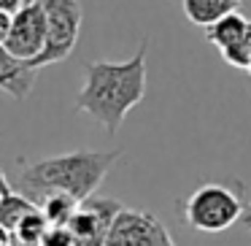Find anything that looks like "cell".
I'll return each mask as SVG.
<instances>
[{
    "label": "cell",
    "mask_w": 251,
    "mask_h": 246,
    "mask_svg": "<svg viewBox=\"0 0 251 246\" xmlns=\"http://www.w3.org/2000/svg\"><path fill=\"white\" fill-rule=\"evenodd\" d=\"M146 55L149 38L125 62L95 60L84 65V87L76 109L87 111L108 136H116L122 122L146 95Z\"/></svg>",
    "instance_id": "6da1fadb"
},
{
    "label": "cell",
    "mask_w": 251,
    "mask_h": 246,
    "mask_svg": "<svg viewBox=\"0 0 251 246\" xmlns=\"http://www.w3.org/2000/svg\"><path fill=\"white\" fill-rule=\"evenodd\" d=\"M119 157V149H111V152H68L22 163L14 190L30 197L35 206L51 192H65L78 203H84L103 184V179Z\"/></svg>",
    "instance_id": "7a4b0ae2"
},
{
    "label": "cell",
    "mask_w": 251,
    "mask_h": 246,
    "mask_svg": "<svg viewBox=\"0 0 251 246\" xmlns=\"http://www.w3.org/2000/svg\"><path fill=\"white\" fill-rule=\"evenodd\" d=\"M246 203L227 184H202L186 197L184 222L200 233H222L240 219Z\"/></svg>",
    "instance_id": "3957f363"
},
{
    "label": "cell",
    "mask_w": 251,
    "mask_h": 246,
    "mask_svg": "<svg viewBox=\"0 0 251 246\" xmlns=\"http://www.w3.org/2000/svg\"><path fill=\"white\" fill-rule=\"evenodd\" d=\"M46 11V44L35 60H30V68H46L62 62L76 49L78 30H81V6L78 0H41Z\"/></svg>",
    "instance_id": "277c9868"
},
{
    "label": "cell",
    "mask_w": 251,
    "mask_h": 246,
    "mask_svg": "<svg viewBox=\"0 0 251 246\" xmlns=\"http://www.w3.org/2000/svg\"><path fill=\"white\" fill-rule=\"evenodd\" d=\"M105 246H176L168 227L151 211L122 208L108 230Z\"/></svg>",
    "instance_id": "5b68a950"
},
{
    "label": "cell",
    "mask_w": 251,
    "mask_h": 246,
    "mask_svg": "<svg viewBox=\"0 0 251 246\" xmlns=\"http://www.w3.org/2000/svg\"><path fill=\"white\" fill-rule=\"evenodd\" d=\"M3 44H6V49L22 62L35 60V57L44 52V44H46V11H44V3H41V0L25 3V6L14 14L8 38L3 41Z\"/></svg>",
    "instance_id": "8992f818"
},
{
    "label": "cell",
    "mask_w": 251,
    "mask_h": 246,
    "mask_svg": "<svg viewBox=\"0 0 251 246\" xmlns=\"http://www.w3.org/2000/svg\"><path fill=\"white\" fill-rule=\"evenodd\" d=\"M122 208L125 206L111 197H87L68 224L73 230L76 246H105L108 230Z\"/></svg>",
    "instance_id": "52a82bcc"
},
{
    "label": "cell",
    "mask_w": 251,
    "mask_h": 246,
    "mask_svg": "<svg viewBox=\"0 0 251 246\" xmlns=\"http://www.w3.org/2000/svg\"><path fill=\"white\" fill-rule=\"evenodd\" d=\"M208 30V44L211 46H216L219 49V55H224L227 49H232V46H238L240 41L249 35V30H251V19H246V17H240L238 11H232V14H227V17H222L216 25H211V27H205Z\"/></svg>",
    "instance_id": "ba28073f"
},
{
    "label": "cell",
    "mask_w": 251,
    "mask_h": 246,
    "mask_svg": "<svg viewBox=\"0 0 251 246\" xmlns=\"http://www.w3.org/2000/svg\"><path fill=\"white\" fill-rule=\"evenodd\" d=\"M181 6H184L186 19L197 27H211L222 17L238 11L235 0H181Z\"/></svg>",
    "instance_id": "9c48e42d"
},
{
    "label": "cell",
    "mask_w": 251,
    "mask_h": 246,
    "mask_svg": "<svg viewBox=\"0 0 251 246\" xmlns=\"http://www.w3.org/2000/svg\"><path fill=\"white\" fill-rule=\"evenodd\" d=\"M35 208L38 206H35L30 197H25L22 192H17V190L8 192V195L0 197V224L14 233V230L19 227V222H22L27 214H33Z\"/></svg>",
    "instance_id": "30bf717a"
},
{
    "label": "cell",
    "mask_w": 251,
    "mask_h": 246,
    "mask_svg": "<svg viewBox=\"0 0 251 246\" xmlns=\"http://www.w3.org/2000/svg\"><path fill=\"white\" fill-rule=\"evenodd\" d=\"M78 206H81V203H78L76 197L65 195V192H51V195H46L44 200L38 203V208L44 211V217L49 224H71V219H73V214L78 211Z\"/></svg>",
    "instance_id": "8fae6325"
},
{
    "label": "cell",
    "mask_w": 251,
    "mask_h": 246,
    "mask_svg": "<svg viewBox=\"0 0 251 246\" xmlns=\"http://www.w3.org/2000/svg\"><path fill=\"white\" fill-rule=\"evenodd\" d=\"M33 87H35V68H30L27 62L17 65L8 73H0V92H8L14 100H25Z\"/></svg>",
    "instance_id": "7c38bea8"
},
{
    "label": "cell",
    "mask_w": 251,
    "mask_h": 246,
    "mask_svg": "<svg viewBox=\"0 0 251 246\" xmlns=\"http://www.w3.org/2000/svg\"><path fill=\"white\" fill-rule=\"evenodd\" d=\"M46 227H49V222H46L44 211L35 208L33 214H27V217L19 222V227L14 230L11 235H14V238H19V241H25V244H38L41 246V238H44Z\"/></svg>",
    "instance_id": "4fadbf2b"
},
{
    "label": "cell",
    "mask_w": 251,
    "mask_h": 246,
    "mask_svg": "<svg viewBox=\"0 0 251 246\" xmlns=\"http://www.w3.org/2000/svg\"><path fill=\"white\" fill-rule=\"evenodd\" d=\"M17 65H22V60H17V57H14L11 52L6 49V44L0 41V73H8V71H14Z\"/></svg>",
    "instance_id": "5bb4252c"
},
{
    "label": "cell",
    "mask_w": 251,
    "mask_h": 246,
    "mask_svg": "<svg viewBox=\"0 0 251 246\" xmlns=\"http://www.w3.org/2000/svg\"><path fill=\"white\" fill-rule=\"evenodd\" d=\"M11 22H14V14L0 11V41H6V38H8V30H11Z\"/></svg>",
    "instance_id": "9a60e30c"
},
{
    "label": "cell",
    "mask_w": 251,
    "mask_h": 246,
    "mask_svg": "<svg viewBox=\"0 0 251 246\" xmlns=\"http://www.w3.org/2000/svg\"><path fill=\"white\" fill-rule=\"evenodd\" d=\"M22 6L25 0H0V11H8V14H17Z\"/></svg>",
    "instance_id": "2e32d148"
},
{
    "label": "cell",
    "mask_w": 251,
    "mask_h": 246,
    "mask_svg": "<svg viewBox=\"0 0 251 246\" xmlns=\"http://www.w3.org/2000/svg\"><path fill=\"white\" fill-rule=\"evenodd\" d=\"M238 224H240V227H243V230H249V233H251V200H249V203H246V206H243V214H240Z\"/></svg>",
    "instance_id": "e0dca14e"
},
{
    "label": "cell",
    "mask_w": 251,
    "mask_h": 246,
    "mask_svg": "<svg viewBox=\"0 0 251 246\" xmlns=\"http://www.w3.org/2000/svg\"><path fill=\"white\" fill-rule=\"evenodd\" d=\"M0 246H11V230H6L0 224Z\"/></svg>",
    "instance_id": "ac0fdd59"
},
{
    "label": "cell",
    "mask_w": 251,
    "mask_h": 246,
    "mask_svg": "<svg viewBox=\"0 0 251 246\" xmlns=\"http://www.w3.org/2000/svg\"><path fill=\"white\" fill-rule=\"evenodd\" d=\"M0 192H3V195H8V192H14V187L8 184V179H6V173H3V170H0Z\"/></svg>",
    "instance_id": "d6986e66"
},
{
    "label": "cell",
    "mask_w": 251,
    "mask_h": 246,
    "mask_svg": "<svg viewBox=\"0 0 251 246\" xmlns=\"http://www.w3.org/2000/svg\"><path fill=\"white\" fill-rule=\"evenodd\" d=\"M11 246H38V244H25V241H19V238L11 235Z\"/></svg>",
    "instance_id": "ffe728a7"
},
{
    "label": "cell",
    "mask_w": 251,
    "mask_h": 246,
    "mask_svg": "<svg viewBox=\"0 0 251 246\" xmlns=\"http://www.w3.org/2000/svg\"><path fill=\"white\" fill-rule=\"evenodd\" d=\"M235 3H238V6H240V3H246V0H235Z\"/></svg>",
    "instance_id": "44dd1931"
},
{
    "label": "cell",
    "mask_w": 251,
    "mask_h": 246,
    "mask_svg": "<svg viewBox=\"0 0 251 246\" xmlns=\"http://www.w3.org/2000/svg\"><path fill=\"white\" fill-rule=\"evenodd\" d=\"M249 76H251V65H249Z\"/></svg>",
    "instance_id": "7402d4cb"
},
{
    "label": "cell",
    "mask_w": 251,
    "mask_h": 246,
    "mask_svg": "<svg viewBox=\"0 0 251 246\" xmlns=\"http://www.w3.org/2000/svg\"><path fill=\"white\" fill-rule=\"evenodd\" d=\"M25 3H33V0H25Z\"/></svg>",
    "instance_id": "603a6c76"
},
{
    "label": "cell",
    "mask_w": 251,
    "mask_h": 246,
    "mask_svg": "<svg viewBox=\"0 0 251 246\" xmlns=\"http://www.w3.org/2000/svg\"><path fill=\"white\" fill-rule=\"evenodd\" d=\"M0 197H3V192H0Z\"/></svg>",
    "instance_id": "cb8c5ba5"
}]
</instances>
